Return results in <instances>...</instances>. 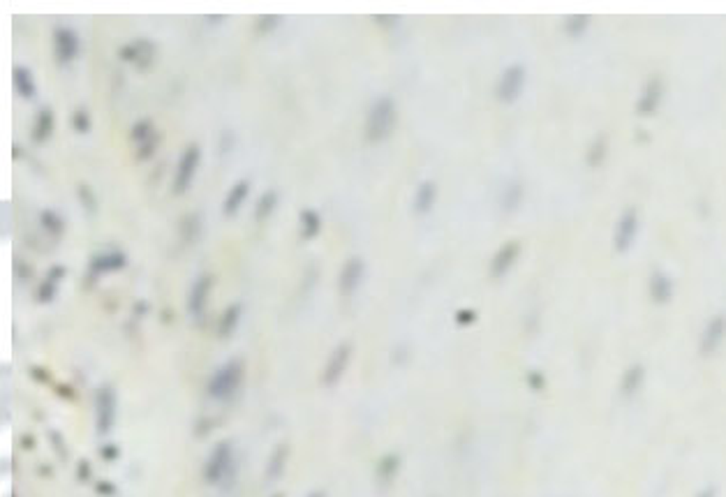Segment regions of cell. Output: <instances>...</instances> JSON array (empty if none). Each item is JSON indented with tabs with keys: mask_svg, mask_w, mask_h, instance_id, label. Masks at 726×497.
Here are the masks:
<instances>
[{
	"mask_svg": "<svg viewBox=\"0 0 726 497\" xmlns=\"http://www.w3.org/2000/svg\"><path fill=\"white\" fill-rule=\"evenodd\" d=\"M396 119H398V112H396L393 98H389V95L377 98L372 102L368 119H365V139L370 143H379L389 139L393 128H396Z\"/></svg>",
	"mask_w": 726,
	"mask_h": 497,
	"instance_id": "cell-1",
	"label": "cell"
},
{
	"mask_svg": "<svg viewBox=\"0 0 726 497\" xmlns=\"http://www.w3.org/2000/svg\"><path fill=\"white\" fill-rule=\"evenodd\" d=\"M525 79H528V72H525V67L521 63H511L509 67H504V72L500 74L497 86H495L497 100H500L502 105H511V102H516L518 98H521V93H523Z\"/></svg>",
	"mask_w": 726,
	"mask_h": 497,
	"instance_id": "cell-2",
	"label": "cell"
},
{
	"mask_svg": "<svg viewBox=\"0 0 726 497\" xmlns=\"http://www.w3.org/2000/svg\"><path fill=\"white\" fill-rule=\"evenodd\" d=\"M199 162H202V148H199L197 143H190V146L181 153V157H178V164H176V171H174V183H171V188H174L176 195L188 192L192 181H195Z\"/></svg>",
	"mask_w": 726,
	"mask_h": 497,
	"instance_id": "cell-3",
	"label": "cell"
},
{
	"mask_svg": "<svg viewBox=\"0 0 726 497\" xmlns=\"http://www.w3.org/2000/svg\"><path fill=\"white\" fill-rule=\"evenodd\" d=\"M726 340V315H712L698 335V351L703 356H712Z\"/></svg>",
	"mask_w": 726,
	"mask_h": 497,
	"instance_id": "cell-4",
	"label": "cell"
},
{
	"mask_svg": "<svg viewBox=\"0 0 726 497\" xmlns=\"http://www.w3.org/2000/svg\"><path fill=\"white\" fill-rule=\"evenodd\" d=\"M53 56L60 65H67L79 56V35L67 26L53 28Z\"/></svg>",
	"mask_w": 726,
	"mask_h": 497,
	"instance_id": "cell-5",
	"label": "cell"
},
{
	"mask_svg": "<svg viewBox=\"0 0 726 497\" xmlns=\"http://www.w3.org/2000/svg\"><path fill=\"white\" fill-rule=\"evenodd\" d=\"M636 234H639V213H636L634 209H625L620 220L615 223V234H613L615 250L627 252L636 241Z\"/></svg>",
	"mask_w": 726,
	"mask_h": 497,
	"instance_id": "cell-6",
	"label": "cell"
},
{
	"mask_svg": "<svg viewBox=\"0 0 726 497\" xmlns=\"http://www.w3.org/2000/svg\"><path fill=\"white\" fill-rule=\"evenodd\" d=\"M119 58L123 63H132L139 67V70H146L155 60V44L150 42V40H135V42L121 46Z\"/></svg>",
	"mask_w": 726,
	"mask_h": 497,
	"instance_id": "cell-7",
	"label": "cell"
},
{
	"mask_svg": "<svg viewBox=\"0 0 726 497\" xmlns=\"http://www.w3.org/2000/svg\"><path fill=\"white\" fill-rule=\"evenodd\" d=\"M363 275H365V261L361 257H349L343 264L340 275H338V289H340V294L345 296L354 294L358 285H361Z\"/></svg>",
	"mask_w": 726,
	"mask_h": 497,
	"instance_id": "cell-8",
	"label": "cell"
},
{
	"mask_svg": "<svg viewBox=\"0 0 726 497\" xmlns=\"http://www.w3.org/2000/svg\"><path fill=\"white\" fill-rule=\"evenodd\" d=\"M518 254H521V243H518V241H507V243H502L500 247H497V252L493 254V259H490V275H493V278L507 275L511 271V266L516 264Z\"/></svg>",
	"mask_w": 726,
	"mask_h": 497,
	"instance_id": "cell-9",
	"label": "cell"
},
{
	"mask_svg": "<svg viewBox=\"0 0 726 497\" xmlns=\"http://www.w3.org/2000/svg\"><path fill=\"white\" fill-rule=\"evenodd\" d=\"M211 289H213V275H211V273H202L195 282H192V287H190V299H188V308H190V313L195 315V317H199V315L204 313Z\"/></svg>",
	"mask_w": 726,
	"mask_h": 497,
	"instance_id": "cell-10",
	"label": "cell"
},
{
	"mask_svg": "<svg viewBox=\"0 0 726 497\" xmlns=\"http://www.w3.org/2000/svg\"><path fill=\"white\" fill-rule=\"evenodd\" d=\"M664 98V86H662V79L659 77H652L646 81V86H643V93L639 98V105H636V109H639V114H655L657 107H659V102Z\"/></svg>",
	"mask_w": 726,
	"mask_h": 497,
	"instance_id": "cell-11",
	"label": "cell"
},
{
	"mask_svg": "<svg viewBox=\"0 0 726 497\" xmlns=\"http://www.w3.org/2000/svg\"><path fill=\"white\" fill-rule=\"evenodd\" d=\"M128 266V257L121 250H109V252H100L91 259V271L95 275L100 273H116L123 271Z\"/></svg>",
	"mask_w": 726,
	"mask_h": 497,
	"instance_id": "cell-12",
	"label": "cell"
},
{
	"mask_svg": "<svg viewBox=\"0 0 726 497\" xmlns=\"http://www.w3.org/2000/svg\"><path fill=\"white\" fill-rule=\"evenodd\" d=\"M648 292H650V299H652L657 306L668 303L671 299H673V280H671L664 271H655L652 275H650Z\"/></svg>",
	"mask_w": 726,
	"mask_h": 497,
	"instance_id": "cell-13",
	"label": "cell"
},
{
	"mask_svg": "<svg viewBox=\"0 0 726 497\" xmlns=\"http://www.w3.org/2000/svg\"><path fill=\"white\" fill-rule=\"evenodd\" d=\"M248 195H250V181H248V178H239V181L230 188V192H227V197H225V204H223L225 216H234V213H236L241 206H243Z\"/></svg>",
	"mask_w": 726,
	"mask_h": 497,
	"instance_id": "cell-14",
	"label": "cell"
},
{
	"mask_svg": "<svg viewBox=\"0 0 726 497\" xmlns=\"http://www.w3.org/2000/svg\"><path fill=\"white\" fill-rule=\"evenodd\" d=\"M435 202H438V185H435V181L419 183L417 192H414V213L426 216V213L433 211Z\"/></svg>",
	"mask_w": 726,
	"mask_h": 497,
	"instance_id": "cell-15",
	"label": "cell"
},
{
	"mask_svg": "<svg viewBox=\"0 0 726 497\" xmlns=\"http://www.w3.org/2000/svg\"><path fill=\"white\" fill-rule=\"evenodd\" d=\"M65 278V266H53V268H49V273H46V278L42 280V282H40V285H37V301H42V303H49L51 299H53V296H56V292H58V285H60V280H63Z\"/></svg>",
	"mask_w": 726,
	"mask_h": 497,
	"instance_id": "cell-16",
	"label": "cell"
},
{
	"mask_svg": "<svg viewBox=\"0 0 726 497\" xmlns=\"http://www.w3.org/2000/svg\"><path fill=\"white\" fill-rule=\"evenodd\" d=\"M643 382H646V368H643L641 363L629 365V368L625 370V375H622V379H620L622 396L629 398V396H634V393H639Z\"/></svg>",
	"mask_w": 726,
	"mask_h": 497,
	"instance_id": "cell-17",
	"label": "cell"
},
{
	"mask_svg": "<svg viewBox=\"0 0 726 497\" xmlns=\"http://www.w3.org/2000/svg\"><path fill=\"white\" fill-rule=\"evenodd\" d=\"M12 77H15V91L21 95L24 100L35 98V95H37V84H35V77H33V72L28 70V67L17 65L15 72H12Z\"/></svg>",
	"mask_w": 726,
	"mask_h": 497,
	"instance_id": "cell-18",
	"label": "cell"
},
{
	"mask_svg": "<svg viewBox=\"0 0 726 497\" xmlns=\"http://www.w3.org/2000/svg\"><path fill=\"white\" fill-rule=\"evenodd\" d=\"M53 112L49 107H42L35 116V125H33V141L35 143H44L49 137L53 134Z\"/></svg>",
	"mask_w": 726,
	"mask_h": 497,
	"instance_id": "cell-19",
	"label": "cell"
},
{
	"mask_svg": "<svg viewBox=\"0 0 726 497\" xmlns=\"http://www.w3.org/2000/svg\"><path fill=\"white\" fill-rule=\"evenodd\" d=\"M299 227H301V236L306 241H313L317 234L322 232V218L315 209H303L299 216Z\"/></svg>",
	"mask_w": 726,
	"mask_h": 497,
	"instance_id": "cell-20",
	"label": "cell"
},
{
	"mask_svg": "<svg viewBox=\"0 0 726 497\" xmlns=\"http://www.w3.org/2000/svg\"><path fill=\"white\" fill-rule=\"evenodd\" d=\"M275 206H278V192H275V190L261 192V197L257 199V206H254V220L264 223L266 218L273 216Z\"/></svg>",
	"mask_w": 726,
	"mask_h": 497,
	"instance_id": "cell-21",
	"label": "cell"
},
{
	"mask_svg": "<svg viewBox=\"0 0 726 497\" xmlns=\"http://www.w3.org/2000/svg\"><path fill=\"white\" fill-rule=\"evenodd\" d=\"M236 379H239V368H236V363H230L223 372H218L216 382H213V393L223 396V393H227L234 384H236Z\"/></svg>",
	"mask_w": 726,
	"mask_h": 497,
	"instance_id": "cell-22",
	"label": "cell"
},
{
	"mask_svg": "<svg viewBox=\"0 0 726 497\" xmlns=\"http://www.w3.org/2000/svg\"><path fill=\"white\" fill-rule=\"evenodd\" d=\"M40 225H42L49 234H53V236H60V234L65 232V220L60 218V213L51 211V209H44L42 213H40Z\"/></svg>",
	"mask_w": 726,
	"mask_h": 497,
	"instance_id": "cell-23",
	"label": "cell"
},
{
	"mask_svg": "<svg viewBox=\"0 0 726 497\" xmlns=\"http://www.w3.org/2000/svg\"><path fill=\"white\" fill-rule=\"evenodd\" d=\"M153 134H157V130H155V123L150 121V119L137 121L135 125H132V130H130V139H132V141L137 143V146H139V143H144V141H148Z\"/></svg>",
	"mask_w": 726,
	"mask_h": 497,
	"instance_id": "cell-24",
	"label": "cell"
},
{
	"mask_svg": "<svg viewBox=\"0 0 726 497\" xmlns=\"http://www.w3.org/2000/svg\"><path fill=\"white\" fill-rule=\"evenodd\" d=\"M347 356H349V347H347V345H340V347L336 349V354L331 356V361H329V372H327L329 382H336V379H338V375H340L343 368H345V363H347Z\"/></svg>",
	"mask_w": 726,
	"mask_h": 497,
	"instance_id": "cell-25",
	"label": "cell"
},
{
	"mask_svg": "<svg viewBox=\"0 0 726 497\" xmlns=\"http://www.w3.org/2000/svg\"><path fill=\"white\" fill-rule=\"evenodd\" d=\"M239 320H241V303H232V306L223 313V320H220V333L230 335L232 331L236 329Z\"/></svg>",
	"mask_w": 726,
	"mask_h": 497,
	"instance_id": "cell-26",
	"label": "cell"
},
{
	"mask_svg": "<svg viewBox=\"0 0 726 497\" xmlns=\"http://www.w3.org/2000/svg\"><path fill=\"white\" fill-rule=\"evenodd\" d=\"M77 197H79V204L84 206L86 213H95V211H98V199H95V192H93L91 185L79 183V185H77Z\"/></svg>",
	"mask_w": 726,
	"mask_h": 497,
	"instance_id": "cell-27",
	"label": "cell"
},
{
	"mask_svg": "<svg viewBox=\"0 0 726 497\" xmlns=\"http://www.w3.org/2000/svg\"><path fill=\"white\" fill-rule=\"evenodd\" d=\"M521 199H523V185L514 181V183H511L509 188H507V192H504L502 206H504L507 211H516L518 204H521Z\"/></svg>",
	"mask_w": 726,
	"mask_h": 497,
	"instance_id": "cell-28",
	"label": "cell"
},
{
	"mask_svg": "<svg viewBox=\"0 0 726 497\" xmlns=\"http://www.w3.org/2000/svg\"><path fill=\"white\" fill-rule=\"evenodd\" d=\"M280 21H282L280 15H259L257 21H254V30H257V35H266V33H273L278 28Z\"/></svg>",
	"mask_w": 726,
	"mask_h": 497,
	"instance_id": "cell-29",
	"label": "cell"
},
{
	"mask_svg": "<svg viewBox=\"0 0 726 497\" xmlns=\"http://www.w3.org/2000/svg\"><path fill=\"white\" fill-rule=\"evenodd\" d=\"M70 123H72L74 132H79V134L91 132V114H88L86 109H77V112H72Z\"/></svg>",
	"mask_w": 726,
	"mask_h": 497,
	"instance_id": "cell-30",
	"label": "cell"
},
{
	"mask_svg": "<svg viewBox=\"0 0 726 497\" xmlns=\"http://www.w3.org/2000/svg\"><path fill=\"white\" fill-rule=\"evenodd\" d=\"M199 229H202V220H199V216H195V213H192V216L183 218V223H181V232L185 234V236H188V243H192V241L197 238Z\"/></svg>",
	"mask_w": 726,
	"mask_h": 497,
	"instance_id": "cell-31",
	"label": "cell"
},
{
	"mask_svg": "<svg viewBox=\"0 0 726 497\" xmlns=\"http://www.w3.org/2000/svg\"><path fill=\"white\" fill-rule=\"evenodd\" d=\"M157 146H160V132L150 137L148 141L139 143V148H137V155H139V160H148V157H153V153L157 150Z\"/></svg>",
	"mask_w": 726,
	"mask_h": 497,
	"instance_id": "cell-32",
	"label": "cell"
},
{
	"mask_svg": "<svg viewBox=\"0 0 726 497\" xmlns=\"http://www.w3.org/2000/svg\"><path fill=\"white\" fill-rule=\"evenodd\" d=\"M109 400H112V393H102L100 398V428L102 430H107L109 424H112V405H109Z\"/></svg>",
	"mask_w": 726,
	"mask_h": 497,
	"instance_id": "cell-33",
	"label": "cell"
},
{
	"mask_svg": "<svg viewBox=\"0 0 726 497\" xmlns=\"http://www.w3.org/2000/svg\"><path fill=\"white\" fill-rule=\"evenodd\" d=\"M225 460H227V446H220L218 453H216V458H213V462H211V469H209V476H211V479H216V476H218L220 472H223Z\"/></svg>",
	"mask_w": 726,
	"mask_h": 497,
	"instance_id": "cell-34",
	"label": "cell"
},
{
	"mask_svg": "<svg viewBox=\"0 0 726 497\" xmlns=\"http://www.w3.org/2000/svg\"><path fill=\"white\" fill-rule=\"evenodd\" d=\"M583 24H587V17H573V19H569V28H567V30H569V35H580V33H585L587 26H583Z\"/></svg>",
	"mask_w": 726,
	"mask_h": 497,
	"instance_id": "cell-35",
	"label": "cell"
},
{
	"mask_svg": "<svg viewBox=\"0 0 726 497\" xmlns=\"http://www.w3.org/2000/svg\"><path fill=\"white\" fill-rule=\"evenodd\" d=\"M372 19H375V21L377 24H382V28H389V26H386V24H398V17H384V15H375V17H372Z\"/></svg>",
	"mask_w": 726,
	"mask_h": 497,
	"instance_id": "cell-36",
	"label": "cell"
},
{
	"mask_svg": "<svg viewBox=\"0 0 726 497\" xmlns=\"http://www.w3.org/2000/svg\"><path fill=\"white\" fill-rule=\"evenodd\" d=\"M696 497H717V488L715 486H705L696 493Z\"/></svg>",
	"mask_w": 726,
	"mask_h": 497,
	"instance_id": "cell-37",
	"label": "cell"
}]
</instances>
